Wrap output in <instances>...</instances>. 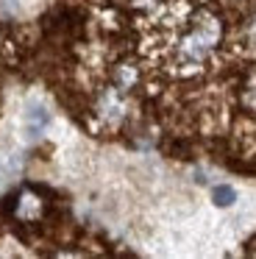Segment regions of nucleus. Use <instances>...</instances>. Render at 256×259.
Segmentation results:
<instances>
[{"label": "nucleus", "instance_id": "nucleus-2", "mask_svg": "<svg viewBox=\"0 0 256 259\" xmlns=\"http://www.w3.org/2000/svg\"><path fill=\"white\" fill-rule=\"evenodd\" d=\"M48 109H42V106H31L25 112V131H28V137H39L45 131V125H48Z\"/></svg>", "mask_w": 256, "mask_h": 259}, {"label": "nucleus", "instance_id": "nucleus-3", "mask_svg": "<svg viewBox=\"0 0 256 259\" xmlns=\"http://www.w3.org/2000/svg\"><path fill=\"white\" fill-rule=\"evenodd\" d=\"M36 212H39V201H36V198H33V195H22L17 214H20V218H33Z\"/></svg>", "mask_w": 256, "mask_h": 259}, {"label": "nucleus", "instance_id": "nucleus-4", "mask_svg": "<svg viewBox=\"0 0 256 259\" xmlns=\"http://www.w3.org/2000/svg\"><path fill=\"white\" fill-rule=\"evenodd\" d=\"M211 198H215V203H217V206H231V203H234V198H237V192H234L231 187H215Z\"/></svg>", "mask_w": 256, "mask_h": 259}, {"label": "nucleus", "instance_id": "nucleus-1", "mask_svg": "<svg viewBox=\"0 0 256 259\" xmlns=\"http://www.w3.org/2000/svg\"><path fill=\"white\" fill-rule=\"evenodd\" d=\"M217 39H220V25H217L215 17L203 14V17L195 20L192 28L178 39L176 62L181 64V67H198V64L211 53V48H215Z\"/></svg>", "mask_w": 256, "mask_h": 259}]
</instances>
